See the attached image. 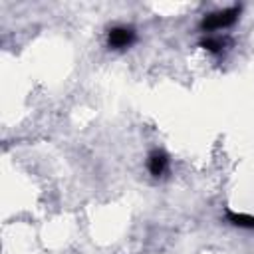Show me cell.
I'll return each instance as SVG.
<instances>
[{
  "mask_svg": "<svg viewBox=\"0 0 254 254\" xmlns=\"http://www.w3.org/2000/svg\"><path fill=\"white\" fill-rule=\"evenodd\" d=\"M238 16H240V6H230L224 10L210 12L200 20V30L202 32H216V30L230 28L238 20Z\"/></svg>",
  "mask_w": 254,
  "mask_h": 254,
  "instance_id": "cell-1",
  "label": "cell"
},
{
  "mask_svg": "<svg viewBox=\"0 0 254 254\" xmlns=\"http://www.w3.org/2000/svg\"><path fill=\"white\" fill-rule=\"evenodd\" d=\"M135 40H137V34L129 26H113L107 32V44L113 50H125L129 46H133Z\"/></svg>",
  "mask_w": 254,
  "mask_h": 254,
  "instance_id": "cell-2",
  "label": "cell"
},
{
  "mask_svg": "<svg viewBox=\"0 0 254 254\" xmlns=\"http://www.w3.org/2000/svg\"><path fill=\"white\" fill-rule=\"evenodd\" d=\"M147 169H149V173L153 177H163L167 173V169H169V157H167V153L161 151V149L151 151L149 157H147Z\"/></svg>",
  "mask_w": 254,
  "mask_h": 254,
  "instance_id": "cell-3",
  "label": "cell"
},
{
  "mask_svg": "<svg viewBox=\"0 0 254 254\" xmlns=\"http://www.w3.org/2000/svg\"><path fill=\"white\" fill-rule=\"evenodd\" d=\"M228 44V38H222V36H208L204 40H200V46L212 54H220Z\"/></svg>",
  "mask_w": 254,
  "mask_h": 254,
  "instance_id": "cell-4",
  "label": "cell"
},
{
  "mask_svg": "<svg viewBox=\"0 0 254 254\" xmlns=\"http://www.w3.org/2000/svg\"><path fill=\"white\" fill-rule=\"evenodd\" d=\"M226 220L232 226H238V228H254V216H248V214H238V212L228 210L226 212Z\"/></svg>",
  "mask_w": 254,
  "mask_h": 254,
  "instance_id": "cell-5",
  "label": "cell"
}]
</instances>
